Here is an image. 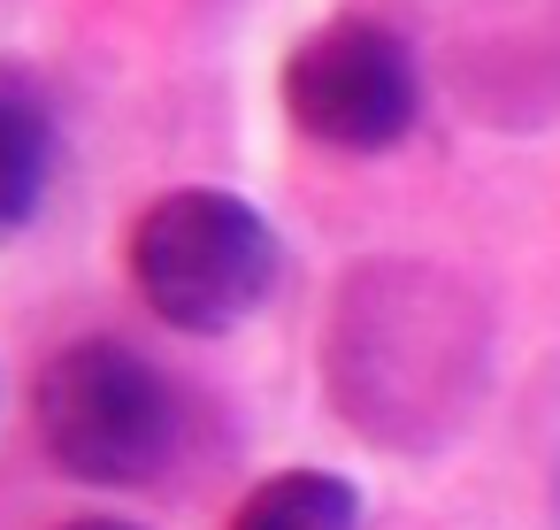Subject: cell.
<instances>
[{"label":"cell","mask_w":560,"mask_h":530,"mask_svg":"<svg viewBox=\"0 0 560 530\" xmlns=\"http://www.w3.org/2000/svg\"><path fill=\"white\" fill-rule=\"evenodd\" d=\"M491 377V315L438 262H361L323 323L330 407L376 446H438Z\"/></svg>","instance_id":"1"},{"label":"cell","mask_w":560,"mask_h":530,"mask_svg":"<svg viewBox=\"0 0 560 530\" xmlns=\"http://www.w3.org/2000/svg\"><path fill=\"white\" fill-rule=\"evenodd\" d=\"M32 415L55 469L78 484H147L177 446V392L124 338L62 346L32 384Z\"/></svg>","instance_id":"3"},{"label":"cell","mask_w":560,"mask_h":530,"mask_svg":"<svg viewBox=\"0 0 560 530\" xmlns=\"http://www.w3.org/2000/svg\"><path fill=\"white\" fill-rule=\"evenodd\" d=\"M124 262H131L139 300H147L170 331L215 338V331H238V323L277 292L284 246H277L269 216H261L246 193L177 185V193H162V200L139 208Z\"/></svg>","instance_id":"2"},{"label":"cell","mask_w":560,"mask_h":530,"mask_svg":"<svg viewBox=\"0 0 560 530\" xmlns=\"http://www.w3.org/2000/svg\"><path fill=\"white\" fill-rule=\"evenodd\" d=\"M231 530H361V492L338 469H277L238 499Z\"/></svg>","instance_id":"5"},{"label":"cell","mask_w":560,"mask_h":530,"mask_svg":"<svg viewBox=\"0 0 560 530\" xmlns=\"http://www.w3.org/2000/svg\"><path fill=\"white\" fill-rule=\"evenodd\" d=\"M47 177H55V124H47L39 93L0 85V239L39 216Z\"/></svg>","instance_id":"6"},{"label":"cell","mask_w":560,"mask_h":530,"mask_svg":"<svg viewBox=\"0 0 560 530\" xmlns=\"http://www.w3.org/2000/svg\"><path fill=\"white\" fill-rule=\"evenodd\" d=\"M62 530H139V522H116V515H85V522H62Z\"/></svg>","instance_id":"7"},{"label":"cell","mask_w":560,"mask_h":530,"mask_svg":"<svg viewBox=\"0 0 560 530\" xmlns=\"http://www.w3.org/2000/svg\"><path fill=\"white\" fill-rule=\"evenodd\" d=\"M277 101L292 116V131H307L315 147L384 154L422 116V62L399 32H384L369 16H330L323 32H307L284 55Z\"/></svg>","instance_id":"4"}]
</instances>
